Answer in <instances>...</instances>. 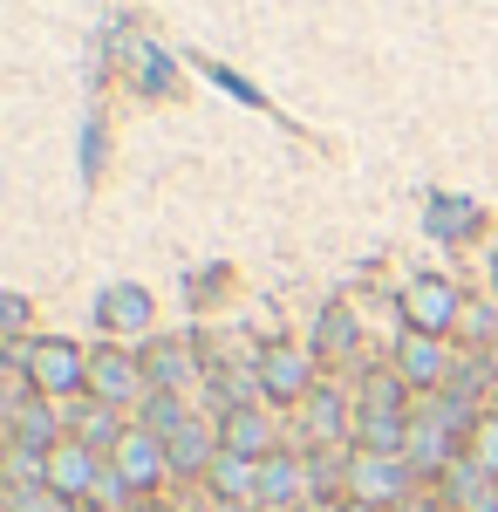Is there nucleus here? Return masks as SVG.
<instances>
[{"label": "nucleus", "mask_w": 498, "mask_h": 512, "mask_svg": "<svg viewBox=\"0 0 498 512\" xmlns=\"http://www.w3.org/2000/svg\"><path fill=\"white\" fill-rule=\"evenodd\" d=\"M342 512H376V506H369V499H348V506Z\"/></svg>", "instance_id": "nucleus-17"}, {"label": "nucleus", "mask_w": 498, "mask_h": 512, "mask_svg": "<svg viewBox=\"0 0 498 512\" xmlns=\"http://www.w3.org/2000/svg\"><path fill=\"white\" fill-rule=\"evenodd\" d=\"M348 335H355L348 308H328V315H321V349H348Z\"/></svg>", "instance_id": "nucleus-13"}, {"label": "nucleus", "mask_w": 498, "mask_h": 512, "mask_svg": "<svg viewBox=\"0 0 498 512\" xmlns=\"http://www.w3.org/2000/svg\"><path fill=\"white\" fill-rule=\"evenodd\" d=\"M410 451H417L423 465H444V431H437V424H417V431H410Z\"/></svg>", "instance_id": "nucleus-14"}, {"label": "nucleus", "mask_w": 498, "mask_h": 512, "mask_svg": "<svg viewBox=\"0 0 498 512\" xmlns=\"http://www.w3.org/2000/svg\"><path fill=\"white\" fill-rule=\"evenodd\" d=\"M478 465L498 472V424H478Z\"/></svg>", "instance_id": "nucleus-16"}, {"label": "nucleus", "mask_w": 498, "mask_h": 512, "mask_svg": "<svg viewBox=\"0 0 498 512\" xmlns=\"http://www.w3.org/2000/svg\"><path fill=\"white\" fill-rule=\"evenodd\" d=\"M14 355L28 362L35 390H48V396H69L76 383H89V362H82L69 342H35V349H14Z\"/></svg>", "instance_id": "nucleus-1"}, {"label": "nucleus", "mask_w": 498, "mask_h": 512, "mask_svg": "<svg viewBox=\"0 0 498 512\" xmlns=\"http://www.w3.org/2000/svg\"><path fill=\"white\" fill-rule=\"evenodd\" d=\"M48 485H55V492H89V485H103L96 451H89V444H55V451H48Z\"/></svg>", "instance_id": "nucleus-4"}, {"label": "nucleus", "mask_w": 498, "mask_h": 512, "mask_svg": "<svg viewBox=\"0 0 498 512\" xmlns=\"http://www.w3.org/2000/svg\"><path fill=\"white\" fill-rule=\"evenodd\" d=\"M403 383H444V349H437V335H417V328H410V342H403Z\"/></svg>", "instance_id": "nucleus-6"}, {"label": "nucleus", "mask_w": 498, "mask_h": 512, "mask_svg": "<svg viewBox=\"0 0 498 512\" xmlns=\"http://www.w3.org/2000/svg\"><path fill=\"white\" fill-rule=\"evenodd\" d=\"M116 478H123V485H137V492L157 485V478H164V444H157L151 431H130L123 444H116Z\"/></svg>", "instance_id": "nucleus-3"}, {"label": "nucleus", "mask_w": 498, "mask_h": 512, "mask_svg": "<svg viewBox=\"0 0 498 512\" xmlns=\"http://www.w3.org/2000/svg\"><path fill=\"white\" fill-rule=\"evenodd\" d=\"M492 287H498V253H492Z\"/></svg>", "instance_id": "nucleus-18"}, {"label": "nucleus", "mask_w": 498, "mask_h": 512, "mask_svg": "<svg viewBox=\"0 0 498 512\" xmlns=\"http://www.w3.org/2000/svg\"><path fill=\"white\" fill-rule=\"evenodd\" d=\"M89 390L103 396V403H123V396H137V369H130V355L103 349L96 362H89Z\"/></svg>", "instance_id": "nucleus-5"}, {"label": "nucleus", "mask_w": 498, "mask_h": 512, "mask_svg": "<svg viewBox=\"0 0 498 512\" xmlns=\"http://www.w3.org/2000/svg\"><path fill=\"white\" fill-rule=\"evenodd\" d=\"M144 321H151V294H144V287L103 294V328H144Z\"/></svg>", "instance_id": "nucleus-9"}, {"label": "nucleus", "mask_w": 498, "mask_h": 512, "mask_svg": "<svg viewBox=\"0 0 498 512\" xmlns=\"http://www.w3.org/2000/svg\"><path fill=\"white\" fill-rule=\"evenodd\" d=\"M226 451L232 458H260L267 451V417L260 410H226Z\"/></svg>", "instance_id": "nucleus-7"}, {"label": "nucleus", "mask_w": 498, "mask_h": 512, "mask_svg": "<svg viewBox=\"0 0 498 512\" xmlns=\"http://www.w3.org/2000/svg\"><path fill=\"white\" fill-rule=\"evenodd\" d=\"M403 315L417 335H444L451 321H458V287L451 280H417L410 294H403Z\"/></svg>", "instance_id": "nucleus-2"}, {"label": "nucleus", "mask_w": 498, "mask_h": 512, "mask_svg": "<svg viewBox=\"0 0 498 512\" xmlns=\"http://www.w3.org/2000/svg\"><path fill=\"white\" fill-rule=\"evenodd\" d=\"M260 492H267V499H287V492H294V465H287V458H273L267 472H260Z\"/></svg>", "instance_id": "nucleus-15"}, {"label": "nucleus", "mask_w": 498, "mask_h": 512, "mask_svg": "<svg viewBox=\"0 0 498 512\" xmlns=\"http://www.w3.org/2000/svg\"><path fill=\"white\" fill-rule=\"evenodd\" d=\"M205 451H212L205 424H178V431H171V465H185V472H192V465H205Z\"/></svg>", "instance_id": "nucleus-12"}, {"label": "nucleus", "mask_w": 498, "mask_h": 512, "mask_svg": "<svg viewBox=\"0 0 498 512\" xmlns=\"http://www.w3.org/2000/svg\"><path fill=\"white\" fill-rule=\"evenodd\" d=\"M355 485H362V499H369V506H376V499H396V492H403V465L369 451V458L355 465Z\"/></svg>", "instance_id": "nucleus-8"}, {"label": "nucleus", "mask_w": 498, "mask_h": 512, "mask_svg": "<svg viewBox=\"0 0 498 512\" xmlns=\"http://www.w3.org/2000/svg\"><path fill=\"white\" fill-rule=\"evenodd\" d=\"M260 383H267L273 396H301V383H307V362L294 349H273L267 355V369H260Z\"/></svg>", "instance_id": "nucleus-10"}, {"label": "nucleus", "mask_w": 498, "mask_h": 512, "mask_svg": "<svg viewBox=\"0 0 498 512\" xmlns=\"http://www.w3.org/2000/svg\"><path fill=\"white\" fill-rule=\"evenodd\" d=\"M430 233L471 239V233H478V205H464V198H437V205H430Z\"/></svg>", "instance_id": "nucleus-11"}]
</instances>
